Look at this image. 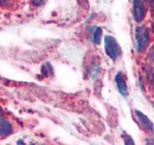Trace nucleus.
<instances>
[{"mask_svg": "<svg viewBox=\"0 0 154 145\" xmlns=\"http://www.w3.org/2000/svg\"><path fill=\"white\" fill-rule=\"evenodd\" d=\"M104 45H105V51L107 55L112 60H117L122 54V48L119 45L117 40L113 37L107 35L104 38Z\"/></svg>", "mask_w": 154, "mask_h": 145, "instance_id": "f257e3e1", "label": "nucleus"}, {"mask_svg": "<svg viewBox=\"0 0 154 145\" xmlns=\"http://www.w3.org/2000/svg\"><path fill=\"white\" fill-rule=\"evenodd\" d=\"M136 41L137 50L139 52H143L146 50L149 44V30L146 26H138L136 28Z\"/></svg>", "mask_w": 154, "mask_h": 145, "instance_id": "f03ea898", "label": "nucleus"}, {"mask_svg": "<svg viewBox=\"0 0 154 145\" xmlns=\"http://www.w3.org/2000/svg\"><path fill=\"white\" fill-rule=\"evenodd\" d=\"M146 13V0H134L133 3V17L137 22L142 21Z\"/></svg>", "mask_w": 154, "mask_h": 145, "instance_id": "7ed1b4c3", "label": "nucleus"}, {"mask_svg": "<svg viewBox=\"0 0 154 145\" xmlns=\"http://www.w3.org/2000/svg\"><path fill=\"white\" fill-rule=\"evenodd\" d=\"M115 79H116V83H117L119 93L124 97L127 96V94H128L127 84H126V82H125L123 75L122 74V72H118L117 76H116V77H115Z\"/></svg>", "mask_w": 154, "mask_h": 145, "instance_id": "20e7f679", "label": "nucleus"}, {"mask_svg": "<svg viewBox=\"0 0 154 145\" xmlns=\"http://www.w3.org/2000/svg\"><path fill=\"white\" fill-rule=\"evenodd\" d=\"M136 114L138 115V118L140 121H141V123L144 129H146L148 130H153V128H154L153 123L149 120V118H147L146 115H144L143 113H142L141 111H139V110H136Z\"/></svg>", "mask_w": 154, "mask_h": 145, "instance_id": "39448f33", "label": "nucleus"}, {"mask_svg": "<svg viewBox=\"0 0 154 145\" xmlns=\"http://www.w3.org/2000/svg\"><path fill=\"white\" fill-rule=\"evenodd\" d=\"M12 130H13V128H12V125L10 124V122L0 118V135H2V137L8 135L12 133Z\"/></svg>", "mask_w": 154, "mask_h": 145, "instance_id": "423d86ee", "label": "nucleus"}, {"mask_svg": "<svg viewBox=\"0 0 154 145\" xmlns=\"http://www.w3.org/2000/svg\"><path fill=\"white\" fill-rule=\"evenodd\" d=\"M101 34H102V31H101L100 27H94V32H93V41L96 45H99L100 44V40H101Z\"/></svg>", "mask_w": 154, "mask_h": 145, "instance_id": "0eeeda50", "label": "nucleus"}, {"mask_svg": "<svg viewBox=\"0 0 154 145\" xmlns=\"http://www.w3.org/2000/svg\"><path fill=\"white\" fill-rule=\"evenodd\" d=\"M43 1H45V0H33V2L37 5H41V3H42Z\"/></svg>", "mask_w": 154, "mask_h": 145, "instance_id": "6e6552de", "label": "nucleus"}, {"mask_svg": "<svg viewBox=\"0 0 154 145\" xmlns=\"http://www.w3.org/2000/svg\"><path fill=\"white\" fill-rule=\"evenodd\" d=\"M150 7H151V11L154 14V0H150Z\"/></svg>", "mask_w": 154, "mask_h": 145, "instance_id": "1a4fd4ad", "label": "nucleus"}, {"mask_svg": "<svg viewBox=\"0 0 154 145\" xmlns=\"http://www.w3.org/2000/svg\"><path fill=\"white\" fill-rule=\"evenodd\" d=\"M150 81H151L152 85L154 86V72H153V74H152V76H151V79H150Z\"/></svg>", "mask_w": 154, "mask_h": 145, "instance_id": "9d476101", "label": "nucleus"}, {"mask_svg": "<svg viewBox=\"0 0 154 145\" xmlns=\"http://www.w3.org/2000/svg\"><path fill=\"white\" fill-rule=\"evenodd\" d=\"M152 30H153V32H154V21H153V23H152Z\"/></svg>", "mask_w": 154, "mask_h": 145, "instance_id": "9b49d317", "label": "nucleus"}, {"mask_svg": "<svg viewBox=\"0 0 154 145\" xmlns=\"http://www.w3.org/2000/svg\"><path fill=\"white\" fill-rule=\"evenodd\" d=\"M0 1H3L4 2V1H6V0H0Z\"/></svg>", "mask_w": 154, "mask_h": 145, "instance_id": "f8f14e48", "label": "nucleus"}, {"mask_svg": "<svg viewBox=\"0 0 154 145\" xmlns=\"http://www.w3.org/2000/svg\"><path fill=\"white\" fill-rule=\"evenodd\" d=\"M0 113H1V108H0Z\"/></svg>", "mask_w": 154, "mask_h": 145, "instance_id": "ddd939ff", "label": "nucleus"}]
</instances>
